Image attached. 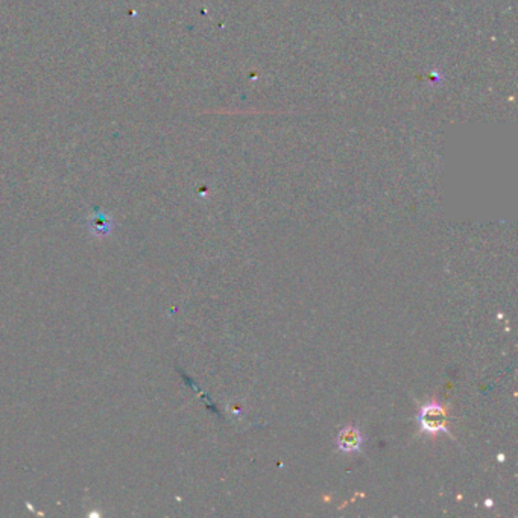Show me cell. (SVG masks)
Wrapping results in <instances>:
<instances>
[{"label": "cell", "instance_id": "1", "mask_svg": "<svg viewBox=\"0 0 518 518\" xmlns=\"http://www.w3.org/2000/svg\"><path fill=\"white\" fill-rule=\"evenodd\" d=\"M416 420H418L421 430L429 435L447 432V412L443 404L438 401H429L421 406Z\"/></svg>", "mask_w": 518, "mask_h": 518}, {"label": "cell", "instance_id": "2", "mask_svg": "<svg viewBox=\"0 0 518 518\" xmlns=\"http://www.w3.org/2000/svg\"><path fill=\"white\" fill-rule=\"evenodd\" d=\"M364 435L354 426H347L336 438V447L344 453H354L362 448Z\"/></svg>", "mask_w": 518, "mask_h": 518}, {"label": "cell", "instance_id": "3", "mask_svg": "<svg viewBox=\"0 0 518 518\" xmlns=\"http://www.w3.org/2000/svg\"><path fill=\"white\" fill-rule=\"evenodd\" d=\"M87 225H88V230L90 233H92V236H95V238H107V236L111 234L112 231V219L105 215V213H95V215H92L88 218L87 221Z\"/></svg>", "mask_w": 518, "mask_h": 518}]
</instances>
